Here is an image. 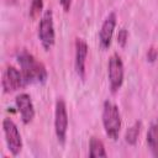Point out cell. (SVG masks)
<instances>
[{
  "label": "cell",
  "instance_id": "1",
  "mask_svg": "<svg viewBox=\"0 0 158 158\" xmlns=\"http://www.w3.org/2000/svg\"><path fill=\"white\" fill-rule=\"evenodd\" d=\"M17 63L26 84H43L48 78L47 69L42 62H40L33 54L27 51H21L16 54Z\"/></svg>",
  "mask_w": 158,
  "mask_h": 158
},
{
  "label": "cell",
  "instance_id": "2",
  "mask_svg": "<svg viewBox=\"0 0 158 158\" xmlns=\"http://www.w3.org/2000/svg\"><path fill=\"white\" fill-rule=\"evenodd\" d=\"M102 126H104V130H105V133L109 138L116 141L118 138V135H120V131H121V115H120V111H118V107L106 100L102 105Z\"/></svg>",
  "mask_w": 158,
  "mask_h": 158
},
{
  "label": "cell",
  "instance_id": "3",
  "mask_svg": "<svg viewBox=\"0 0 158 158\" xmlns=\"http://www.w3.org/2000/svg\"><path fill=\"white\" fill-rule=\"evenodd\" d=\"M38 40L46 51H49L56 42L53 12L51 9L46 10L41 16L40 25H38Z\"/></svg>",
  "mask_w": 158,
  "mask_h": 158
},
{
  "label": "cell",
  "instance_id": "4",
  "mask_svg": "<svg viewBox=\"0 0 158 158\" xmlns=\"http://www.w3.org/2000/svg\"><path fill=\"white\" fill-rule=\"evenodd\" d=\"M123 75H125L123 63L121 60V57L115 53L110 57L107 63V78H109V84L112 94L118 91L120 88L122 86Z\"/></svg>",
  "mask_w": 158,
  "mask_h": 158
},
{
  "label": "cell",
  "instance_id": "5",
  "mask_svg": "<svg viewBox=\"0 0 158 158\" xmlns=\"http://www.w3.org/2000/svg\"><path fill=\"white\" fill-rule=\"evenodd\" d=\"M2 130L5 135V141L7 148L12 156H17L22 149V138L19 132L16 123L11 118L2 120Z\"/></svg>",
  "mask_w": 158,
  "mask_h": 158
},
{
  "label": "cell",
  "instance_id": "6",
  "mask_svg": "<svg viewBox=\"0 0 158 158\" xmlns=\"http://www.w3.org/2000/svg\"><path fill=\"white\" fill-rule=\"evenodd\" d=\"M67 130H68V114L67 106L62 98H59L56 102L54 110V131L57 139L60 144H64L67 138Z\"/></svg>",
  "mask_w": 158,
  "mask_h": 158
},
{
  "label": "cell",
  "instance_id": "7",
  "mask_svg": "<svg viewBox=\"0 0 158 158\" xmlns=\"http://www.w3.org/2000/svg\"><path fill=\"white\" fill-rule=\"evenodd\" d=\"M1 85L5 93H12L19 90L20 88L26 85V81L22 77L21 70L16 69L14 65L6 67V69L2 73V80Z\"/></svg>",
  "mask_w": 158,
  "mask_h": 158
},
{
  "label": "cell",
  "instance_id": "8",
  "mask_svg": "<svg viewBox=\"0 0 158 158\" xmlns=\"http://www.w3.org/2000/svg\"><path fill=\"white\" fill-rule=\"evenodd\" d=\"M15 104L17 107V111L21 115V120L25 125L30 123L35 118V106L31 100V96L26 93L19 94L15 99Z\"/></svg>",
  "mask_w": 158,
  "mask_h": 158
},
{
  "label": "cell",
  "instance_id": "9",
  "mask_svg": "<svg viewBox=\"0 0 158 158\" xmlns=\"http://www.w3.org/2000/svg\"><path fill=\"white\" fill-rule=\"evenodd\" d=\"M115 26H116V14L110 12L104 20L100 32H99V43L102 49H107L110 47L114 31H115Z\"/></svg>",
  "mask_w": 158,
  "mask_h": 158
},
{
  "label": "cell",
  "instance_id": "10",
  "mask_svg": "<svg viewBox=\"0 0 158 158\" xmlns=\"http://www.w3.org/2000/svg\"><path fill=\"white\" fill-rule=\"evenodd\" d=\"M88 56V44L83 38L75 40V60L74 67L78 77L84 80L85 79V62Z\"/></svg>",
  "mask_w": 158,
  "mask_h": 158
},
{
  "label": "cell",
  "instance_id": "11",
  "mask_svg": "<svg viewBox=\"0 0 158 158\" xmlns=\"http://www.w3.org/2000/svg\"><path fill=\"white\" fill-rule=\"evenodd\" d=\"M147 144L154 157H158V118L153 121L147 132Z\"/></svg>",
  "mask_w": 158,
  "mask_h": 158
},
{
  "label": "cell",
  "instance_id": "12",
  "mask_svg": "<svg viewBox=\"0 0 158 158\" xmlns=\"http://www.w3.org/2000/svg\"><path fill=\"white\" fill-rule=\"evenodd\" d=\"M89 157L90 158H98V157L105 158V157H107L104 143L96 137H91L89 141Z\"/></svg>",
  "mask_w": 158,
  "mask_h": 158
},
{
  "label": "cell",
  "instance_id": "13",
  "mask_svg": "<svg viewBox=\"0 0 158 158\" xmlns=\"http://www.w3.org/2000/svg\"><path fill=\"white\" fill-rule=\"evenodd\" d=\"M139 132H141V122H135L126 132V136H125V139L128 144H136L137 142V138L139 136Z\"/></svg>",
  "mask_w": 158,
  "mask_h": 158
},
{
  "label": "cell",
  "instance_id": "14",
  "mask_svg": "<svg viewBox=\"0 0 158 158\" xmlns=\"http://www.w3.org/2000/svg\"><path fill=\"white\" fill-rule=\"evenodd\" d=\"M43 10V0H32L31 1V9H30V16L32 19H37L40 14Z\"/></svg>",
  "mask_w": 158,
  "mask_h": 158
},
{
  "label": "cell",
  "instance_id": "15",
  "mask_svg": "<svg viewBox=\"0 0 158 158\" xmlns=\"http://www.w3.org/2000/svg\"><path fill=\"white\" fill-rule=\"evenodd\" d=\"M127 38H128V33H127V30L126 28H121L117 33V43L121 46V47H125L126 46V42H127Z\"/></svg>",
  "mask_w": 158,
  "mask_h": 158
},
{
  "label": "cell",
  "instance_id": "16",
  "mask_svg": "<svg viewBox=\"0 0 158 158\" xmlns=\"http://www.w3.org/2000/svg\"><path fill=\"white\" fill-rule=\"evenodd\" d=\"M157 56H158L157 49H154L153 47H152L151 49H148V53H147V58H148V60L153 62L154 59H157Z\"/></svg>",
  "mask_w": 158,
  "mask_h": 158
},
{
  "label": "cell",
  "instance_id": "17",
  "mask_svg": "<svg viewBox=\"0 0 158 158\" xmlns=\"http://www.w3.org/2000/svg\"><path fill=\"white\" fill-rule=\"evenodd\" d=\"M72 1H73V0H59V2H60V6L63 7V10H64L65 12H68V11L70 10V6H72Z\"/></svg>",
  "mask_w": 158,
  "mask_h": 158
}]
</instances>
